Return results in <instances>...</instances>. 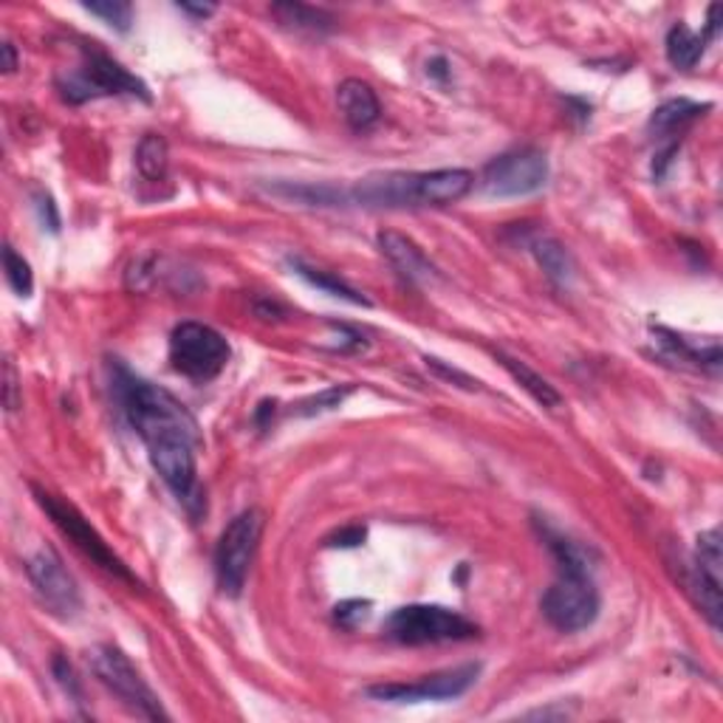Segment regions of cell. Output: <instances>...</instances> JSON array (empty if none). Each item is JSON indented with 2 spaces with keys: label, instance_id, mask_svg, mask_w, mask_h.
<instances>
[{
  "label": "cell",
  "instance_id": "6da1fadb",
  "mask_svg": "<svg viewBox=\"0 0 723 723\" xmlns=\"http://www.w3.org/2000/svg\"><path fill=\"white\" fill-rule=\"evenodd\" d=\"M540 534L560 565V576L540 599L543 616L548 619V625L562 633L585 631L597 622L599 608H602L597 583L590 576L588 554L579 543L569 540L565 534L554 532L551 526H543Z\"/></svg>",
  "mask_w": 723,
  "mask_h": 723
},
{
  "label": "cell",
  "instance_id": "7a4b0ae2",
  "mask_svg": "<svg viewBox=\"0 0 723 723\" xmlns=\"http://www.w3.org/2000/svg\"><path fill=\"white\" fill-rule=\"evenodd\" d=\"M113 390L122 404V413L127 415L130 427L139 433L145 444L155 441L164 436H196L198 438V424L187 408L176 396H170L162 387L150 385V382L139 379L127 367L116 365V379H113Z\"/></svg>",
  "mask_w": 723,
  "mask_h": 723
},
{
  "label": "cell",
  "instance_id": "3957f363",
  "mask_svg": "<svg viewBox=\"0 0 723 723\" xmlns=\"http://www.w3.org/2000/svg\"><path fill=\"white\" fill-rule=\"evenodd\" d=\"M57 88L71 105H83V102L97 97H120V94L150 102L148 85L141 83L136 74H130L125 65L116 63L111 54L99 51L97 46H91V49L85 46L83 65L77 71H71L68 77H57Z\"/></svg>",
  "mask_w": 723,
  "mask_h": 723
},
{
  "label": "cell",
  "instance_id": "277c9868",
  "mask_svg": "<svg viewBox=\"0 0 723 723\" xmlns=\"http://www.w3.org/2000/svg\"><path fill=\"white\" fill-rule=\"evenodd\" d=\"M385 633L399 645H438L478 636V625L444 604H404L385 622Z\"/></svg>",
  "mask_w": 723,
  "mask_h": 723
},
{
  "label": "cell",
  "instance_id": "5b68a950",
  "mask_svg": "<svg viewBox=\"0 0 723 723\" xmlns=\"http://www.w3.org/2000/svg\"><path fill=\"white\" fill-rule=\"evenodd\" d=\"M88 661L99 682L111 689L113 696L125 703L127 710L134 715L145 718V721H167L162 701L155 696L150 684L141 678L139 670L134 668V661L122 653L120 647L113 645H97L88 650Z\"/></svg>",
  "mask_w": 723,
  "mask_h": 723
},
{
  "label": "cell",
  "instance_id": "8992f818",
  "mask_svg": "<svg viewBox=\"0 0 723 723\" xmlns=\"http://www.w3.org/2000/svg\"><path fill=\"white\" fill-rule=\"evenodd\" d=\"M35 498H37V503H40L42 512L51 518V523H54V526L60 528V532H63L65 537H68V540L94 562V565H99V569L108 571V574L116 576V579H125V583H130V585H139V579L130 574V569H127L120 557L113 554V548L108 546L105 537H102V534L91 526V520H85V514L79 512L77 506H71L68 500L57 498V495H51V491L37 489V486H35Z\"/></svg>",
  "mask_w": 723,
  "mask_h": 723
},
{
  "label": "cell",
  "instance_id": "52a82bcc",
  "mask_svg": "<svg viewBox=\"0 0 723 723\" xmlns=\"http://www.w3.org/2000/svg\"><path fill=\"white\" fill-rule=\"evenodd\" d=\"M229 353L226 337L212 325L182 323L170 334V362L187 379H215L229 362Z\"/></svg>",
  "mask_w": 723,
  "mask_h": 723
},
{
  "label": "cell",
  "instance_id": "ba28073f",
  "mask_svg": "<svg viewBox=\"0 0 723 723\" xmlns=\"http://www.w3.org/2000/svg\"><path fill=\"white\" fill-rule=\"evenodd\" d=\"M260 534H263V512L246 509L224 528L219 548H215V574L226 597H240L246 576L258 554Z\"/></svg>",
  "mask_w": 723,
  "mask_h": 723
},
{
  "label": "cell",
  "instance_id": "9c48e42d",
  "mask_svg": "<svg viewBox=\"0 0 723 723\" xmlns=\"http://www.w3.org/2000/svg\"><path fill=\"white\" fill-rule=\"evenodd\" d=\"M196 441V436H164L148 441L150 464H153L155 475L187 506L192 518H198V512L204 509V498L198 489Z\"/></svg>",
  "mask_w": 723,
  "mask_h": 723
},
{
  "label": "cell",
  "instance_id": "30bf717a",
  "mask_svg": "<svg viewBox=\"0 0 723 723\" xmlns=\"http://www.w3.org/2000/svg\"><path fill=\"white\" fill-rule=\"evenodd\" d=\"M548 184V159L534 148L509 150L486 164L484 187L491 198H526L540 192Z\"/></svg>",
  "mask_w": 723,
  "mask_h": 723
},
{
  "label": "cell",
  "instance_id": "8fae6325",
  "mask_svg": "<svg viewBox=\"0 0 723 723\" xmlns=\"http://www.w3.org/2000/svg\"><path fill=\"white\" fill-rule=\"evenodd\" d=\"M26 574L32 579L37 599L49 608L54 616L74 619L83 608V597L74 583V576L65 571L63 560L51 548H40L26 560Z\"/></svg>",
  "mask_w": 723,
  "mask_h": 723
},
{
  "label": "cell",
  "instance_id": "7c38bea8",
  "mask_svg": "<svg viewBox=\"0 0 723 723\" xmlns=\"http://www.w3.org/2000/svg\"><path fill=\"white\" fill-rule=\"evenodd\" d=\"M478 675H481V664H464V668L427 675V678L413 684H376V687L365 689V696L390 703L450 701V698L464 696L466 689L478 682Z\"/></svg>",
  "mask_w": 723,
  "mask_h": 723
},
{
  "label": "cell",
  "instance_id": "4fadbf2b",
  "mask_svg": "<svg viewBox=\"0 0 723 723\" xmlns=\"http://www.w3.org/2000/svg\"><path fill=\"white\" fill-rule=\"evenodd\" d=\"M379 249L382 254L390 260V266L408 283L427 286V283L438 281L436 263H433V260L422 252V246L415 244L413 238H408V235L385 229V233H379Z\"/></svg>",
  "mask_w": 723,
  "mask_h": 723
},
{
  "label": "cell",
  "instance_id": "5bb4252c",
  "mask_svg": "<svg viewBox=\"0 0 723 723\" xmlns=\"http://www.w3.org/2000/svg\"><path fill=\"white\" fill-rule=\"evenodd\" d=\"M337 105L342 111V120L353 127V130H367L379 122L382 105L379 97L373 91L371 85L362 79H345L337 88Z\"/></svg>",
  "mask_w": 723,
  "mask_h": 723
},
{
  "label": "cell",
  "instance_id": "9a60e30c",
  "mask_svg": "<svg viewBox=\"0 0 723 723\" xmlns=\"http://www.w3.org/2000/svg\"><path fill=\"white\" fill-rule=\"evenodd\" d=\"M718 14H721V7H712L710 9V23H707V28H703V35H698V32H693L689 26H684V23H678V26L670 28L668 35V60L675 65V68H693V65L698 63L703 57V51H707V46H710L712 37L718 35Z\"/></svg>",
  "mask_w": 723,
  "mask_h": 723
},
{
  "label": "cell",
  "instance_id": "2e32d148",
  "mask_svg": "<svg viewBox=\"0 0 723 723\" xmlns=\"http://www.w3.org/2000/svg\"><path fill=\"white\" fill-rule=\"evenodd\" d=\"M526 249L534 254V260L540 263V269L554 286H569L574 281V260L557 238L537 233L526 240Z\"/></svg>",
  "mask_w": 723,
  "mask_h": 723
},
{
  "label": "cell",
  "instance_id": "e0dca14e",
  "mask_svg": "<svg viewBox=\"0 0 723 723\" xmlns=\"http://www.w3.org/2000/svg\"><path fill=\"white\" fill-rule=\"evenodd\" d=\"M710 102H693V99H670L661 108H656L647 127L650 134L659 136V139H668L675 130H684L689 122H696L698 116H703V111H710Z\"/></svg>",
  "mask_w": 723,
  "mask_h": 723
},
{
  "label": "cell",
  "instance_id": "ac0fdd59",
  "mask_svg": "<svg viewBox=\"0 0 723 723\" xmlns=\"http://www.w3.org/2000/svg\"><path fill=\"white\" fill-rule=\"evenodd\" d=\"M498 359H500V365L506 367V373H509V376H512V379L518 382V385L523 387V390H526V394L537 401V404H543V408H560L562 404L560 390H557V387L551 385L548 379H543L540 373L534 371V367H528L526 362H520V359L509 357V353H503V351L498 353Z\"/></svg>",
  "mask_w": 723,
  "mask_h": 723
},
{
  "label": "cell",
  "instance_id": "d6986e66",
  "mask_svg": "<svg viewBox=\"0 0 723 723\" xmlns=\"http://www.w3.org/2000/svg\"><path fill=\"white\" fill-rule=\"evenodd\" d=\"M288 266L295 269L297 277H302V281L311 283V286L320 288V291H325V295L339 297V300L353 302V306H371V300H367V297L359 295L357 288H351L345 281L334 277L331 272H320V269L309 266V263H302L300 258H288Z\"/></svg>",
  "mask_w": 723,
  "mask_h": 723
},
{
  "label": "cell",
  "instance_id": "ffe728a7",
  "mask_svg": "<svg viewBox=\"0 0 723 723\" xmlns=\"http://www.w3.org/2000/svg\"><path fill=\"white\" fill-rule=\"evenodd\" d=\"M136 167L148 182H162L170 167L167 139L159 134L141 136L139 148H136Z\"/></svg>",
  "mask_w": 723,
  "mask_h": 723
},
{
  "label": "cell",
  "instance_id": "44dd1931",
  "mask_svg": "<svg viewBox=\"0 0 723 723\" xmlns=\"http://www.w3.org/2000/svg\"><path fill=\"white\" fill-rule=\"evenodd\" d=\"M272 12L291 28H306V32H331L334 28V17L328 12L306 7V3H277L272 7Z\"/></svg>",
  "mask_w": 723,
  "mask_h": 723
},
{
  "label": "cell",
  "instance_id": "7402d4cb",
  "mask_svg": "<svg viewBox=\"0 0 723 723\" xmlns=\"http://www.w3.org/2000/svg\"><path fill=\"white\" fill-rule=\"evenodd\" d=\"M696 571L707 576L710 583L723 585V546L721 528H710L698 537L696 546Z\"/></svg>",
  "mask_w": 723,
  "mask_h": 723
},
{
  "label": "cell",
  "instance_id": "603a6c76",
  "mask_svg": "<svg viewBox=\"0 0 723 723\" xmlns=\"http://www.w3.org/2000/svg\"><path fill=\"white\" fill-rule=\"evenodd\" d=\"M3 269H7V283L17 297H32L35 291V274L23 254L14 252V246H3Z\"/></svg>",
  "mask_w": 723,
  "mask_h": 723
},
{
  "label": "cell",
  "instance_id": "cb8c5ba5",
  "mask_svg": "<svg viewBox=\"0 0 723 723\" xmlns=\"http://www.w3.org/2000/svg\"><path fill=\"white\" fill-rule=\"evenodd\" d=\"M85 12L97 14L99 21L108 23L116 32H127L134 23V7L125 0H97V3H83Z\"/></svg>",
  "mask_w": 723,
  "mask_h": 723
},
{
  "label": "cell",
  "instance_id": "d4e9b609",
  "mask_svg": "<svg viewBox=\"0 0 723 723\" xmlns=\"http://www.w3.org/2000/svg\"><path fill=\"white\" fill-rule=\"evenodd\" d=\"M353 390H357V385H331V387H325V390H320L316 396H311V399L302 401L297 413L314 415V413H325V410L339 408V404H342V401L353 394Z\"/></svg>",
  "mask_w": 723,
  "mask_h": 723
},
{
  "label": "cell",
  "instance_id": "484cf974",
  "mask_svg": "<svg viewBox=\"0 0 723 723\" xmlns=\"http://www.w3.org/2000/svg\"><path fill=\"white\" fill-rule=\"evenodd\" d=\"M371 613V602L367 599H345L334 608V619H337V625L345 627V631H353L367 619Z\"/></svg>",
  "mask_w": 723,
  "mask_h": 723
},
{
  "label": "cell",
  "instance_id": "4316f807",
  "mask_svg": "<svg viewBox=\"0 0 723 723\" xmlns=\"http://www.w3.org/2000/svg\"><path fill=\"white\" fill-rule=\"evenodd\" d=\"M51 670H54L57 684H60V687H63L71 698H74V703H83V687H79L77 673H74V668H71V661L63 659V656H54V661H51Z\"/></svg>",
  "mask_w": 723,
  "mask_h": 723
},
{
  "label": "cell",
  "instance_id": "83f0119b",
  "mask_svg": "<svg viewBox=\"0 0 723 723\" xmlns=\"http://www.w3.org/2000/svg\"><path fill=\"white\" fill-rule=\"evenodd\" d=\"M35 207H37V215H40L42 229L49 226V233H60V212H57V207H54V198H51L49 192L37 190Z\"/></svg>",
  "mask_w": 723,
  "mask_h": 723
},
{
  "label": "cell",
  "instance_id": "f1b7e54d",
  "mask_svg": "<svg viewBox=\"0 0 723 723\" xmlns=\"http://www.w3.org/2000/svg\"><path fill=\"white\" fill-rule=\"evenodd\" d=\"M424 362H427V367H433V371H436L438 376H444V379H450V382H461V387H466V390H472V387H478V382L472 379V376H466V373L456 371V367H450V365H444L441 359H436V357H427V359H424Z\"/></svg>",
  "mask_w": 723,
  "mask_h": 723
},
{
  "label": "cell",
  "instance_id": "f546056e",
  "mask_svg": "<svg viewBox=\"0 0 723 723\" xmlns=\"http://www.w3.org/2000/svg\"><path fill=\"white\" fill-rule=\"evenodd\" d=\"M3 404L9 413L21 408V385H17V371L12 362H7V385H3Z\"/></svg>",
  "mask_w": 723,
  "mask_h": 723
},
{
  "label": "cell",
  "instance_id": "4dcf8cb0",
  "mask_svg": "<svg viewBox=\"0 0 723 723\" xmlns=\"http://www.w3.org/2000/svg\"><path fill=\"white\" fill-rule=\"evenodd\" d=\"M365 534H367L365 526H345V528H339L334 537H328V546L353 548V546H359V543L365 540Z\"/></svg>",
  "mask_w": 723,
  "mask_h": 723
},
{
  "label": "cell",
  "instance_id": "1f68e13d",
  "mask_svg": "<svg viewBox=\"0 0 723 723\" xmlns=\"http://www.w3.org/2000/svg\"><path fill=\"white\" fill-rule=\"evenodd\" d=\"M427 74L433 79H438V83H447V79H450V63H447V60H444V57H436V60H429L427 63Z\"/></svg>",
  "mask_w": 723,
  "mask_h": 723
},
{
  "label": "cell",
  "instance_id": "d6a6232c",
  "mask_svg": "<svg viewBox=\"0 0 723 723\" xmlns=\"http://www.w3.org/2000/svg\"><path fill=\"white\" fill-rule=\"evenodd\" d=\"M178 9L187 14H196V17H210V14L215 12L212 3H178Z\"/></svg>",
  "mask_w": 723,
  "mask_h": 723
},
{
  "label": "cell",
  "instance_id": "836d02e7",
  "mask_svg": "<svg viewBox=\"0 0 723 723\" xmlns=\"http://www.w3.org/2000/svg\"><path fill=\"white\" fill-rule=\"evenodd\" d=\"M0 51H3V71H7V74H12V71L17 68V51H14V46L9 40L0 46Z\"/></svg>",
  "mask_w": 723,
  "mask_h": 723
},
{
  "label": "cell",
  "instance_id": "e575fe53",
  "mask_svg": "<svg viewBox=\"0 0 723 723\" xmlns=\"http://www.w3.org/2000/svg\"><path fill=\"white\" fill-rule=\"evenodd\" d=\"M269 415H274V401H260L258 410H254V422H258V427H266Z\"/></svg>",
  "mask_w": 723,
  "mask_h": 723
}]
</instances>
